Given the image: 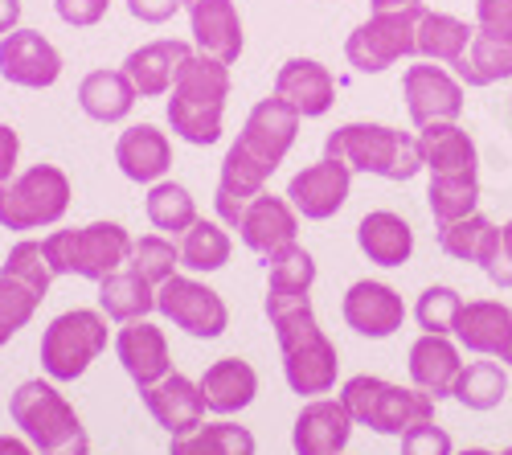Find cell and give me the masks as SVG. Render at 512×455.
I'll return each instance as SVG.
<instances>
[{
  "label": "cell",
  "instance_id": "cell-10",
  "mask_svg": "<svg viewBox=\"0 0 512 455\" xmlns=\"http://www.w3.org/2000/svg\"><path fill=\"white\" fill-rule=\"evenodd\" d=\"M156 312L197 341H213L230 328L226 300L213 292V287H205L201 279H189V275H173L168 283L156 287Z\"/></svg>",
  "mask_w": 512,
  "mask_h": 455
},
{
  "label": "cell",
  "instance_id": "cell-55",
  "mask_svg": "<svg viewBox=\"0 0 512 455\" xmlns=\"http://www.w3.org/2000/svg\"><path fill=\"white\" fill-rule=\"evenodd\" d=\"M500 455H512V447H504V451H500Z\"/></svg>",
  "mask_w": 512,
  "mask_h": 455
},
{
  "label": "cell",
  "instance_id": "cell-13",
  "mask_svg": "<svg viewBox=\"0 0 512 455\" xmlns=\"http://www.w3.org/2000/svg\"><path fill=\"white\" fill-rule=\"evenodd\" d=\"M349 189H353V169L340 164L332 156L308 164L304 173H295L291 185H287V201L295 205V214L308 218V222H328L332 214L345 210L349 201Z\"/></svg>",
  "mask_w": 512,
  "mask_h": 455
},
{
  "label": "cell",
  "instance_id": "cell-53",
  "mask_svg": "<svg viewBox=\"0 0 512 455\" xmlns=\"http://www.w3.org/2000/svg\"><path fill=\"white\" fill-rule=\"evenodd\" d=\"M373 13H402V9H422V0H369Z\"/></svg>",
  "mask_w": 512,
  "mask_h": 455
},
{
  "label": "cell",
  "instance_id": "cell-4",
  "mask_svg": "<svg viewBox=\"0 0 512 455\" xmlns=\"http://www.w3.org/2000/svg\"><path fill=\"white\" fill-rule=\"evenodd\" d=\"M271 328H275V341H279V353H283L287 386L300 398L328 394L336 386V374H340V357H336V345L324 337L312 304L275 316Z\"/></svg>",
  "mask_w": 512,
  "mask_h": 455
},
{
  "label": "cell",
  "instance_id": "cell-45",
  "mask_svg": "<svg viewBox=\"0 0 512 455\" xmlns=\"http://www.w3.org/2000/svg\"><path fill=\"white\" fill-rule=\"evenodd\" d=\"M402 455H455V451H451V435L443 427H435V419H431V423H418L402 435Z\"/></svg>",
  "mask_w": 512,
  "mask_h": 455
},
{
  "label": "cell",
  "instance_id": "cell-54",
  "mask_svg": "<svg viewBox=\"0 0 512 455\" xmlns=\"http://www.w3.org/2000/svg\"><path fill=\"white\" fill-rule=\"evenodd\" d=\"M459 455H496V451H488V447H463Z\"/></svg>",
  "mask_w": 512,
  "mask_h": 455
},
{
  "label": "cell",
  "instance_id": "cell-47",
  "mask_svg": "<svg viewBox=\"0 0 512 455\" xmlns=\"http://www.w3.org/2000/svg\"><path fill=\"white\" fill-rule=\"evenodd\" d=\"M107 5H111V0H54L58 17H62L66 25H74V29L99 25V21L107 17Z\"/></svg>",
  "mask_w": 512,
  "mask_h": 455
},
{
  "label": "cell",
  "instance_id": "cell-56",
  "mask_svg": "<svg viewBox=\"0 0 512 455\" xmlns=\"http://www.w3.org/2000/svg\"><path fill=\"white\" fill-rule=\"evenodd\" d=\"M340 455H345V451H340Z\"/></svg>",
  "mask_w": 512,
  "mask_h": 455
},
{
  "label": "cell",
  "instance_id": "cell-32",
  "mask_svg": "<svg viewBox=\"0 0 512 455\" xmlns=\"http://www.w3.org/2000/svg\"><path fill=\"white\" fill-rule=\"evenodd\" d=\"M99 312L115 324L148 320V312H156V287L144 275H136L132 267L115 271V275L99 279Z\"/></svg>",
  "mask_w": 512,
  "mask_h": 455
},
{
  "label": "cell",
  "instance_id": "cell-7",
  "mask_svg": "<svg viewBox=\"0 0 512 455\" xmlns=\"http://www.w3.org/2000/svg\"><path fill=\"white\" fill-rule=\"evenodd\" d=\"M70 210V177L58 164H33L0 185V226L29 234L58 226Z\"/></svg>",
  "mask_w": 512,
  "mask_h": 455
},
{
  "label": "cell",
  "instance_id": "cell-3",
  "mask_svg": "<svg viewBox=\"0 0 512 455\" xmlns=\"http://www.w3.org/2000/svg\"><path fill=\"white\" fill-rule=\"evenodd\" d=\"M9 415L37 455H91V439L82 431L78 410L54 382H21L9 398Z\"/></svg>",
  "mask_w": 512,
  "mask_h": 455
},
{
  "label": "cell",
  "instance_id": "cell-16",
  "mask_svg": "<svg viewBox=\"0 0 512 455\" xmlns=\"http://www.w3.org/2000/svg\"><path fill=\"white\" fill-rule=\"evenodd\" d=\"M234 230L246 242V251L271 259L275 251H283V246L295 242V234H300V214H295V205L287 197H275V193L263 189L242 210V218H238Z\"/></svg>",
  "mask_w": 512,
  "mask_h": 455
},
{
  "label": "cell",
  "instance_id": "cell-9",
  "mask_svg": "<svg viewBox=\"0 0 512 455\" xmlns=\"http://www.w3.org/2000/svg\"><path fill=\"white\" fill-rule=\"evenodd\" d=\"M422 9H402V13H373L365 25H357L345 41V58L361 74H381L402 58L418 54V21Z\"/></svg>",
  "mask_w": 512,
  "mask_h": 455
},
{
  "label": "cell",
  "instance_id": "cell-12",
  "mask_svg": "<svg viewBox=\"0 0 512 455\" xmlns=\"http://www.w3.org/2000/svg\"><path fill=\"white\" fill-rule=\"evenodd\" d=\"M0 78L25 91H46L62 78V54L37 29H13L0 37Z\"/></svg>",
  "mask_w": 512,
  "mask_h": 455
},
{
  "label": "cell",
  "instance_id": "cell-37",
  "mask_svg": "<svg viewBox=\"0 0 512 455\" xmlns=\"http://www.w3.org/2000/svg\"><path fill=\"white\" fill-rule=\"evenodd\" d=\"M181 267L197 271V275H209V271H222L230 263V234L222 230V222H205L197 218L185 234H181Z\"/></svg>",
  "mask_w": 512,
  "mask_h": 455
},
{
  "label": "cell",
  "instance_id": "cell-15",
  "mask_svg": "<svg viewBox=\"0 0 512 455\" xmlns=\"http://www.w3.org/2000/svg\"><path fill=\"white\" fill-rule=\"evenodd\" d=\"M340 312H345V324L353 328V333H361L369 341H386L406 324L402 296L394 292L390 283H377V279H357L345 292Z\"/></svg>",
  "mask_w": 512,
  "mask_h": 455
},
{
  "label": "cell",
  "instance_id": "cell-31",
  "mask_svg": "<svg viewBox=\"0 0 512 455\" xmlns=\"http://www.w3.org/2000/svg\"><path fill=\"white\" fill-rule=\"evenodd\" d=\"M136 87L123 70H91L78 82V107L87 111L95 123H119L136 107Z\"/></svg>",
  "mask_w": 512,
  "mask_h": 455
},
{
  "label": "cell",
  "instance_id": "cell-18",
  "mask_svg": "<svg viewBox=\"0 0 512 455\" xmlns=\"http://www.w3.org/2000/svg\"><path fill=\"white\" fill-rule=\"evenodd\" d=\"M467 353L512 361V308L500 300H467L451 333Z\"/></svg>",
  "mask_w": 512,
  "mask_h": 455
},
{
  "label": "cell",
  "instance_id": "cell-19",
  "mask_svg": "<svg viewBox=\"0 0 512 455\" xmlns=\"http://www.w3.org/2000/svg\"><path fill=\"white\" fill-rule=\"evenodd\" d=\"M115 353H119L123 374L140 390H148L160 378L173 374V353H168V341L152 320H127L115 333Z\"/></svg>",
  "mask_w": 512,
  "mask_h": 455
},
{
  "label": "cell",
  "instance_id": "cell-58",
  "mask_svg": "<svg viewBox=\"0 0 512 455\" xmlns=\"http://www.w3.org/2000/svg\"><path fill=\"white\" fill-rule=\"evenodd\" d=\"M508 365H512V361H508Z\"/></svg>",
  "mask_w": 512,
  "mask_h": 455
},
{
  "label": "cell",
  "instance_id": "cell-5",
  "mask_svg": "<svg viewBox=\"0 0 512 455\" xmlns=\"http://www.w3.org/2000/svg\"><path fill=\"white\" fill-rule=\"evenodd\" d=\"M340 402L349 406L353 423L377 431V435H406L418 423H431L435 419V398L422 394L418 386H394L386 378H373V374H357L345 382L340 390Z\"/></svg>",
  "mask_w": 512,
  "mask_h": 455
},
{
  "label": "cell",
  "instance_id": "cell-8",
  "mask_svg": "<svg viewBox=\"0 0 512 455\" xmlns=\"http://www.w3.org/2000/svg\"><path fill=\"white\" fill-rule=\"evenodd\" d=\"M107 349V316L95 308H70L41 333V369L50 382H74Z\"/></svg>",
  "mask_w": 512,
  "mask_h": 455
},
{
  "label": "cell",
  "instance_id": "cell-51",
  "mask_svg": "<svg viewBox=\"0 0 512 455\" xmlns=\"http://www.w3.org/2000/svg\"><path fill=\"white\" fill-rule=\"evenodd\" d=\"M21 29V0H0V37Z\"/></svg>",
  "mask_w": 512,
  "mask_h": 455
},
{
  "label": "cell",
  "instance_id": "cell-20",
  "mask_svg": "<svg viewBox=\"0 0 512 455\" xmlns=\"http://www.w3.org/2000/svg\"><path fill=\"white\" fill-rule=\"evenodd\" d=\"M312 283H316V259L300 242L283 246L267 259V320L308 308L312 304Z\"/></svg>",
  "mask_w": 512,
  "mask_h": 455
},
{
  "label": "cell",
  "instance_id": "cell-36",
  "mask_svg": "<svg viewBox=\"0 0 512 455\" xmlns=\"http://www.w3.org/2000/svg\"><path fill=\"white\" fill-rule=\"evenodd\" d=\"M496 238H500L496 222H488L484 214H467V218H459L451 226H439V251L459 259V263H480L484 267Z\"/></svg>",
  "mask_w": 512,
  "mask_h": 455
},
{
  "label": "cell",
  "instance_id": "cell-17",
  "mask_svg": "<svg viewBox=\"0 0 512 455\" xmlns=\"http://www.w3.org/2000/svg\"><path fill=\"white\" fill-rule=\"evenodd\" d=\"M353 415L340 398H312L291 427L295 455H340L353 439Z\"/></svg>",
  "mask_w": 512,
  "mask_h": 455
},
{
  "label": "cell",
  "instance_id": "cell-23",
  "mask_svg": "<svg viewBox=\"0 0 512 455\" xmlns=\"http://www.w3.org/2000/svg\"><path fill=\"white\" fill-rule=\"evenodd\" d=\"M144 394V406H148V415L173 435V439H181V435H193L201 423H205V398H201V386L193 382V378H185V374H168V378H160L156 386H148V390H140Z\"/></svg>",
  "mask_w": 512,
  "mask_h": 455
},
{
  "label": "cell",
  "instance_id": "cell-26",
  "mask_svg": "<svg viewBox=\"0 0 512 455\" xmlns=\"http://www.w3.org/2000/svg\"><path fill=\"white\" fill-rule=\"evenodd\" d=\"M418 152H422V169H431V177H476L480 169L476 140L459 123L418 128Z\"/></svg>",
  "mask_w": 512,
  "mask_h": 455
},
{
  "label": "cell",
  "instance_id": "cell-29",
  "mask_svg": "<svg viewBox=\"0 0 512 455\" xmlns=\"http://www.w3.org/2000/svg\"><path fill=\"white\" fill-rule=\"evenodd\" d=\"M201 398L213 415H238L254 402L259 394V374H254V365L242 361V357H218L205 374H201Z\"/></svg>",
  "mask_w": 512,
  "mask_h": 455
},
{
  "label": "cell",
  "instance_id": "cell-46",
  "mask_svg": "<svg viewBox=\"0 0 512 455\" xmlns=\"http://www.w3.org/2000/svg\"><path fill=\"white\" fill-rule=\"evenodd\" d=\"M484 275L496 283V287H512V222L500 226V238L492 246V255L484 259Z\"/></svg>",
  "mask_w": 512,
  "mask_h": 455
},
{
  "label": "cell",
  "instance_id": "cell-49",
  "mask_svg": "<svg viewBox=\"0 0 512 455\" xmlns=\"http://www.w3.org/2000/svg\"><path fill=\"white\" fill-rule=\"evenodd\" d=\"M185 9V0H127V13L144 25H164Z\"/></svg>",
  "mask_w": 512,
  "mask_h": 455
},
{
  "label": "cell",
  "instance_id": "cell-57",
  "mask_svg": "<svg viewBox=\"0 0 512 455\" xmlns=\"http://www.w3.org/2000/svg\"><path fill=\"white\" fill-rule=\"evenodd\" d=\"M508 103H512V99H508Z\"/></svg>",
  "mask_w": 512,
  "mask_h": 455
},
{
  "label": "cell",
  "instance_id": "cell-2",
  "mask_svg": "<svg viewBox=\"0 0 512 455\" xmlns=\"http://www.w3.org/2000/svg\"><path fill=\"white\" fill-rule=\"evenodd\" d=\"M324 156L381 181H410L422 173L418 136L386 128V123H345L324 140Z\"/></svg>",
  "mask_w": 512,
  "mask_h": 455
},
{
  "label": "cell",
  "instance_id": "cell-35",
  "mask_svg": "<svg viewBox=\"0 0 512 455\" xmlns=\"http://www.w3.org/2000/svg\"><path fill=\"white\" fill-rule=\"evenodd\" d=\"M504 394H508V374L496 357L467 361L455 378V390H451V398L467 410H496L504 402Z\"/></svg>",
  "mask_w": 512,
  "mask_h": 455
},
{
  "label": "cell",
  "instance_id": "cell-52",
  "mask_svg": "<svg viewBox=\"0 0 512 455\" xmlns=\"http://www.w3.org/2000/svg\"><path fill=\"white\" fill-rule=\"evenodd\" d=\"M0 455H37V447L17 435H0Z\"/></svg>",
  "mask_w": 512,
  "mask_h": 455
},
{
  "label": "cell",
  "instance_id": "cell-14",
  "mask_svg": "<svg viewBox=\"0 0 512 455\" xmlns=\"http://www.w3.org/2000/svg\"><path fill=\"white\" fill-rule=\"evenodd\" d=\"M300 119H304L300 111L287 107L279 95H271V99H263V103H254V111L246 115V128H242L238 144H242L254 160H259V164H267V169L275 173L279 164L287 160L295 136H300Z\"/></svg>",
  "mask_w": 512,
  "mask_h": 455
},
{
  "label": "cell",
  "instance_id": "cell-42",
  "mask_svg": "<svg viewBox=\"0 0 512 455\" xmlns=\"http://www.w3.org/2000/svg\"><path fill=\"white\" fill-rule=\"evenodd\" d=\"M37 304H41V296L33 292L29 283H21V279L0 271V345H9L21 328L33 320Z\"/></svg>",
  "mask_w": 512,
  "mask_h": 455
},
{
  "label": "cell",
  "instance_id": "cell-30",
  "mask_svg": "<svg viewBox=\"0 0 512 455\" xmlns=\"http://www.w3.org/2000/svg\"><path fill=\"white\" fill-rule=\"evenodd\" d=\"M357 246H361V255L377 267H402L414 255V230L394 210H373L357 226Z\"/></svg>",
  "mask_w": 512,
  "mask_h": 455
},
{
  "label": "cell",
  "instance_id": "cell-11",
  "mask_svg": "<svg viewBox=\"0 0 512 455\" xmlns=\"http://www.w3.org/2000/svg\"><path fill=\"white\" fill-rule=\"evenodd\" d=\"M402 99L414 128L455 123L463 115V82L435 62H418V66H406L402 74Z\"/></svg>",
  "mask_w": 512,
  "mask_h": 455
},
{
  "label": "cell",
  "instance_id": "cell-40",
  "mask_svg": "<svg viewBox=\"0 0 512 455\" xmlns=\"http://www.w3.org/2000/svg\"><path fill=\"white\" fill-rule=\"evenodd\" d=\"M426 205H431L435 226H451V222H459L467 214H476V205H480V177H431Z\"/></svg>",
  "mask_w": 512,
  "mask_h": 455
},
{
  "label": "cell",
  "instance_id": "cell-34",
  "mask_svg": "<svg viewBox=\"0 0 512 455\" xmlns=\"http://www.w3.org/2000/svg\"><path fill=\"white\" fill-rule=\"evenodd\" d=\"M472 37H476V29L467 21H459L451 13H431L426 9L422 21H418V54L426 62L455 66L467 54V46H472Z\"/></svg>",
  "mask_w": 512,
  "mask_h": 455
},
{
  "label": "cell",
  "instance_id": "cell-44",
  "mask_svg": "<svg viewBox=\"0 0 512 455\" xmlns=\"http://www.w3.org/2000/svg\"><path fill=\"white\" fill-rule=\"evenodd\" d=\"M459 308H463V300H459L455 287L435 283V287H426V292L418 296L414 316H418V324H422V333L451 337V333H455V316H459Z\"/></svg>",
  "mask_w": 512,
  "mask_h": 455
},
{
  "label": "cell",
  "instance_id": "cell-38",
  "mask_svg": "<svg viewBox=\"0 0 512 455\" xmlns=\"http://www.w3.org/2000/svg\"><path fill=\"white\" fill-rule=\"evenodd\" d=\"M144 210H148V222L168 234V238H181L193 222H197V205H193V193L177 181H156L148 185V201H144Z\"/></svg>",
  "mask_w": 512,
  "mask_h": 455
},
{
  "label": "cell",
  "instance_id": "cell-27",
  "mask_svg": "<svg viewBox=\"0 0 512 455\" xmlns=\"http://www.w3.org/2000/svg\"><path fill=\"white\" fill-rule=\"evenodd\" d=\"M267 177H271L267 164H259L242 144H230V152L222 160V177H218V197H213V205H218V218L226 226H238L242 210L263 193Z\"/></svg>",
  "mask_w": 512,
  "mask_h": 455
},
{
  "label": "cell",
  "instance_id": "cell-41",
  "mask_svg": "<svg viewBox=\"0 0 512 455\" xmlns=\"http://www.w3.org/2000/svg\"><path fill=\"white\" fill-rule=\"evenodd\" d=\"M127 267L136 275H144L152 287L168 283L181 267V246L168 238V234H144V238H132V255H127Z\"/></svg>",
  "mask_w": 512,
  "mask_h": 455
},
{
  "label": "cell",
  "instance_id": "cell-50",
  "mask_svg": "<svg viewBox=\"0 0 512 455\" xmlns=\"http://www.w3.org/2000/svg\"><path fill=\"white\" fill-rule=\"evenodd\" d=\"M17 160H21V136L9 123H0V185L17 177Z\"/></svg>",
  "mask_w": 512,
  "mask_h": 455
},
{
  "label": "cell",
  "instance_id": "cell-22",
  "mask_svg": "<svg viewBox=\"0 0 512 455\" xmlns=\"http://www.w3.org/2000/svg\"><path fill=\"white\" fill-rule=\"evenodd\" d=\"M193 58V46L189 41H177V37H160V41H148V46L132 50L123 58V74L132 78V87L140 99H160L173 91V82L181 74V66Z\"/></svg>",
  "mask_w": 512,
  "mask_h": 455
},
{
  "label": "cell",
  "instance_id": "cell-24",
  "mask_svg": "<svg viewBox=\"0 0 512 455\" xmlns=\"http://www.w3.org/2000/svg\"><path fill=\"white\" fill-rule=\"evenodd\" d=\"M275 95H279L287 107L300 111L304 119H320V115H328L332 103H336V78H332L328 66L316 62V58H291V62H283L279 74H275Z\"/></svg>",
  "mask_w": 512,
  "mask_h": 455
},
{
  "label": "cell",
  "instance_id": "cell-39",
  "mask_svg": "<svg viewBox=\"0 0 512 455\" xmlns=\"http://www.w3.org/2000/svg\"><path fill=\"white\" fill-rule=\"evenodd\" d=\"M168 455H254V435L230 419L201 423L193 435L173 439Z\"/></svg>",
  "mask_w": 512,
  "mask_h": 455
},
{
  "label": "cell",
  "instance_id": "cell-1",
  "mask_svg": "<svg viewBox=\"0 0 512 455\" xmlns=\"http://www.w3.org/2000/svg\"><path fill=\"white\" fill-rule=\"evenodd\" d=\"M226 99H230V66L218 58L193 54L181 66L173 91H168V128L197 148L218 144Z\"/></svg>",
  "mask_w": 512,
  "mask_h": 455
},
{
  "label": "cell",
  "instance_id": "cell-28",
  "mask_svg": "<svg viewBox=\"0 0 512 455\" xmlns=\"http://www.w3.org/2000/svg\"><path fill=\"white\" fill-rule=\"evenodd\" d=\"M459 345L451 337H439V333H422L414 345H410V382L431 394L435 402L451 398L455 390V378H459Z\"/></svg>",
  "mask_w": 512,
  "mask_h": 455
},
{
  "label": "cell",
  "instance_id": "cell-25",
  "mask_svg": "<svg viewBox=\"0 0 512 455\" xmlns=\"http://www.w3.org/2000/svg\"><path fill=\"white\" fill-rule=\"evenodd\" d=\"M115 164L127 181L136 185H156L164 173L173 169V144L152 123H132L119 140H115Z\"/></svg>",
  "mask_w": 512,
  "mask_h": 455
},
{
  "label": "cell",
  "instance_id": "cell-21",
  "mask_svg": "<svg viewBox=\"0 0 512 455\" xmlns=\"http://www.w3.org/2000/svg\"><path fill=\"white\" fill-rule=\"evenodd\" d=\"M197 54L234 66L242 58V17L234 0H185Z\"/></svg>",
  "mask_w": 512,
  "mask_h": 455
},
{
  "label": "cell",
  "instance_id": "cell-33",
  "mask_svg": "<svg viewBox=\"0 0 512 455\" xmlns=\"http://www.w3.org/2000/svg\"><path fill=\"white\" fill-rule=\"evenodd\" d=\"M455 78L463 87H492V82L512 78V37H492L476 29L467 54L455 62Z\"/></svg>",
  "mask_w": 512,
  "mask_h": 455
},
{
  "label": "cell",
  "instance_id": "cell-43",
  "mask_svg": "<svg viewBox=\"0 0 512 455\" xmlns=\"http://www.w3.org/2000/svg\"><path fill=\"white\" fill-rule=\"evenodd\" d=\"M0 271L13 275V279H21V283H29L41 300L50 296L54 267H50V259H46V246H41L37 238H21L13 251H9V259H5V267H0Z\"/></svg>",
  "mask_w": 512,
  "mask_h": 455
},
{
  "label": "cell",
  "instance_id": "cell-48",
  "mask_svg": "<svg viewBox=\"0 0 512 455\" xmlns=\"http://www.w3.org/2000/svg\"><path fill=\"white\" fill-rule=\"evenodd\" d=\"M476 29L492 37H512V0H476Z\"/></svg>",
  "mask_w": 512,
  "mask_h": 455
},
{
  "label": "cell",
  "instance_id": "cell-6",
  "mask_svg": "<svg viewBox=\"0 0 512 455\" xmlns=\"http://www.w3.org/2000/svg\"><path fill=\"white\" fill-rule=\"evenodd\" d=\"M46 259L54 275H78V279H107L123 271L127 255H132V234L119 222H91L82 230H54L41 238Z\"/></svg>",
  "mask_w": 512,
  "mask_h": 455
}]
</instances>
